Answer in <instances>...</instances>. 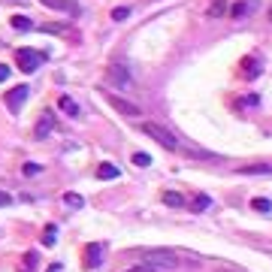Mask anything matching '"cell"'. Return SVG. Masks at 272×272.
I'll list each match as a JSON object with an SVG mask.
<instances>
[{"mask_svg": "<svg viewBox=\"0 0 272 272\" xmlns=\"http://www.w3.org/2000/svg\"><path fill=\"white\" fill-rule=\"evenodd\" d=\"M136 257H142V263H148V266H154V269L161 272H170V269H178V251H170V248H139L136 251Z\"/></svg>", "mask_w": 272, "mask_h": 272, "instance_id": "1", "label": "cell"}, {"mask_svg": "<svg viewBox=\"0 0 272 272\" xmlns=\"http://www.w3.org/2000/svg\"><path fill=\"white\" fill-rule=\"evenodd\" d=\"M142 133L151 136V139H154L157 145H164L167 151H178V139H175L164 124H157V121H145V124H142Z\"/></svg>", "mask_w": 272, "mask_h": 272, "instance_id": "2", "label": "cell"}, {"mask_svg": "<svg viewBox=\"0 0 272 272\" xmlns=\"http://www.w3.org/2000/svg\"><path fill=\"white\" fill-rule=\"evenodd\" d=\"M42 61H46V55L36 52V49H18V52H15V64H18L21 73H34V70H39Z\"/></svg>", "mask_w": 272, "mask_h": 272, "instance_id": "3", "label": "cell"}, {"mask_svg": "<svg viewBox=\"0 0 272 272\" xmlns=\"http://www.w3.org/2000/svg\"><path fill=\"white\" fill-rule=\"evenodd\" d=\"M103 100L109 103V106H112V109H115L118 115H124V118H139V115H142L136 103L124 100V97H118V94H109V91H106V94H103Z\"/></svg>", "mask_w": 272, "mask_h": 272, "instance_id": "4", "label": "cell"}, {"mask_svg": "<svg viewBox=\"0 0 272 272\" xmlns=\"http://www.w3.org/2000/svg\"><path fill=\"white\" fill-rule=\"evenodd\" d=\"M130 79H133V76H130V67H127V64H121V61H118V64H112V67H109V82H112V85L127 88V85H130Z\"/></svg>", "mask_w": 272, "mask_h": 272, "instance_id": "5", "label": "cell"}, {"mask_svg": "<svg viewBox=\"0 0 272 272\" xmlns=\"http://www.w3.org/2000/svg\"><path fill=\"white\" fill-rule=\"evenodd\" d=\"M28 91H31L28 85H15V88L6 94V106H9L12 112H15V109H21V103L28 100Z\"/></svg>", "mask_w": 272, "mask_h": 272, "instance_id": "6", "label": "cell"}, {"mask_svg": "<svg viewBox=\"0 0 272 272\" xmlns=\"http://www.w3.org/2000/svg\"><path fill=\"white\" fill-rule=\"evenodd\" d=\"M103 263V245L100 242H91L88 248H85V266L88 269H97Z\"/></svg>", "mask_w": 272, "mask_h": 272, "instance_id": "7", "label": "cell"}, {"mask_svg": "<svg viewBox=\"0 0 272 272\" xmlns=\"http://www.w3.org/2000/svg\"><path fill=\"white\" fill-rule=\"evenodd\" d=\"M52 130H55V115H52V112H42L39 121H36V127H34V136L36 139H46Z\"/></svg>", "mask_w": 272, "mask_h": 272, "instance_id": "8", "label": "cell"}, {"mask_svg": "<svg viewBox=\"0 0 272 272\" xmlns=\"http://www.w3.org/2000/svg\"><path fill=\"white\" fill-rule=\"evenodd\" d=\"M254 9H257V3H254V0H239V3H233V6L227 9V15H230V18H236V21H239V18L251 15Z\"/></svg>", "mask_w": 272, "mask_h": 272, "instance_id": "9", "label": "cell"}, {"mask_svg": "<svg viewBox=\"0 0 272 272\" xmlns=\"http://www.w3.org/2000/svg\"><path fill=\"white\" fill-rule=\"evenodd\" d=\"M49 9H58V12H67V15H79V3L73 0H42Z\"/></svg>", "mask_w": 272, "mask_h": 272, "instance_id": "10", "label": "cell"}, {"mask_svg": "<svg viewBox=\"0 0 272 272\" xmlns=\"http://www.w3.org/2000/svg\"><path fill=\"white\" fill-rule=\"evenodd\" d=\"M58 106H61V112H67L70 118H82V109H79L76 100L67 97V94H61V97H58Z\"/></svg>", "mask_w": 272, "mask_h": 272, "instance_id": "11", "label": "cell"}, {"mask_svg": "<svg viewBox=\"0 0 272 272\" xmlns=\"http://www.w3.org/2000/svg\"><path fill=\"white\" fill-rule=\"evenodd\" d=\"M227 9H230V3H227V0H212V3L206 6V18H221Z\"/></svg>", "mask_w": 272, "mask_h": 272, "instance_id": "12", "label": "cell"}, {"mask_svg": "<svg viewBox=\"0 0 272 272\" xmlns=\"http://www.w3.org/2000/svg\"><path fill=\"white\" fill-rule=\"evenodd\" d=\"M178 151H188V154H194V157H218V154H212V151H206V148H197V145H191V142H185V139H182V142H178Z\"/></svg>", "mask_w": 272, "mask_h": 272, "instance_id": "13", "label": "cell"}, {"mask_svg": "<svg viewBox=\"0 0 272 272\" xmlns=\"http://www.w3.org/2000/svg\"><path fill=\"white\" fill-rule=\"evenodd\" d=\"M9 25H12L15 31H21V34H25V31H34V21H31L28 15H12V18H9Z\"/></svg>", "mask_w": 272, "mask_h": 272, "instance_id": "14", "label": "cell"}, {"mask_svg": "<svg viewBox=\"0 0 272 272\" xmlns=\"http://www.w3.org/2000/svg\"><path fill=\"white\" fill-rule=\"evenodd\" d=\"M212 206V197L209 194H194V200H191V212H206Z\"/></svg>", "mask_w": 272, "mask_h": 272, "instance_id": "15", "label": "cell"}, {"mask_svg": "<svg viewBox=\"0 0 272 272\" xmlns=\"http://www.w3.org/2000/svg\"><path fill=\"white\" fill-rule=\"evenodd\" d=\"M164 203L172 206V209H182V206H185V197L175 194V191H167V194H164Z\"/></svg>", "mask_w": 272, "mask_h": 272, "instance_id": "16", "label": "cell"}, {"mask_svg": "<svg viewBox=\"0 0 272 272\" xmlns=\"http://www.w3.org/2000/svg\"><path fill=\"white\" fill-rule=\"evenodd\" d=\"M242 175H254V172H272V164H254V167H242Z\"/></svg>", "mask_w": 272, "mask_h": 272, "instance_id": "17", "label": "cell"}, {"mask_svg": "<svg viewBox=\"0 0 272 272\" xmlns=\"http://www.w3.org/2000/svg\"><path fill=\"white\" fill-rule=\"evenodd\" d=\"M64 203L70 209H85V197H79V194H64Z\"/></svg>", "mask_w": 272, "mask_h": 272, "instance_id": "18", "label": "cell"}, {"mask_svg": "<svg viewBox=\"0 0 272 272\" xmlns=\"http://www.w3.org/2000/svg\"><path fill=\"white\" fill-rule=\"evenodd\" d=\"M97 178H118V167H112V164H103L100 170H97Z\"/></svg>", "mask_w": 272, "mask_h": 272, "instance_id": "19", "label": "cell"}, {"mask_svg": "<svg viewBox=\"0 0 272 272\" xmlns=\"http://www.w3.org/2000/svg\"><path fill=\"white\" fill-rule=\"evenodd\" d=\"M58 242V227L55 224H49L46 227V233H42V245H55Z\"/></svg>", "mask_w": 272, "mask_h": 272, "instance_id": "20", "label": "cell"}, {"mask_svg": "<svg viewBox=\"0 0 272 272\" xmlns=\"http://www.w3.org/2000/svg\"><path fill=\"white\" fill-rule=\"evenodd\" d=\"M133 167H139V170H145V167H151V157H148L145 151H136V154H133Z\"/></svg>", "mask_w": 272, "mask_h": 272, "instance_id": "21", "label": "cell"}, {"mask_svg": "<svg viewBox=\"0 0 272 272\" xmlns=\"http://www.w3.org/2000/svg\"><path fill=\"white\" fill-rule=\"evenodd\" d=\"M251 209H257V212H272V203L263 200V197H254V200H251Z\"/></svg>", "mask_w": 272, "mask_h": 272, "instance_id": "22", "label": "cell"}, {"mask_svg": "<svg viewBox=\"0 0 272 272\" xmlns=\"http://www.w3.org/2000/svg\"><path fill=\"white\" fill-rule=\"evenodd\" d=\"M130 15V9L127 6H118V9H112V21H124Z\"/></svg>", "mask_w": 272, "mask_h": 272, "instance_id": "23", "label": "cell"}, {"mask_svg": "<svg viewBox=\"0 0 272 272\" xmlns=\"http://www.w3.org/2000/svg\"><path fill=\"white\" fill-rule=\"evenodd\" d=\"M124 272H161V269H154V266H148V263H136V266H130V269H124Z\"/></svg>", "mask_w": 272, "mask_h": 272, "instance_id": "24", "label": "cell"}, {"mask_svg": "<svg viewBox=\"0 0 272 272\" xmlns=\"http://www.w3.org/2000/svg\"><path fill=\"white\" fill-rule=\"evenodd\" d=\"M36 172H39L36 164H25V175H36Z\"/></svg>", "mask_w": 272, "mask_h": 272, "instance_id": "25", "label": "cell"}, {"mask_svg": "<svg viewBox=\"0 0 272 272\" xmlns=\"http://www.w3.org/2000/svg\"><path fill=\"white\" fill-rule=\"evenodd\" d=\"M6 79H9V67H6V64H0V82H6Z\"/></svg>", "mask_w": 272, "mask_h": 272, "instance_id": "26", "label": "cell"}, {"mask_svg": "<svg viewBox=\"0 0 272 272\" xmlns=\"http://www.w3.org/2000/svg\"><path fill=\"white\" fill-rule=\"evenodd\" d=\"M215 272H245V269H239V266H218Z\"/></svg>", "mask_w": 272, "mask_h": 272, "instance_id": "27", "label": "cell"}, {"mask_svg": "<svg viewBox=\"0 0 272 272\" xmlns=\"http://www.w3.org/2000/svg\"><path fill=\"white\" fill-rule=\"evenodd\" d=\"M9 203V197H6V194H0V206H6Z\"/></svg>", "mask_w": 272, "mask_h": 272, "instance_id": "28", "label": "cell"}, {"mask_svg": "<svg viewBox=\"0 0 272 272\" xmlns=\"http://www.w3.org/2000/svg\"><path fill=\"white\" fill-rule=\"evenodd\" d=\"M269 21H272V6H269Z\"/></svg>", "mask_w": 272, "mask_h": 272, "instance_id": "29", "label": "cell"}]
</instances>
